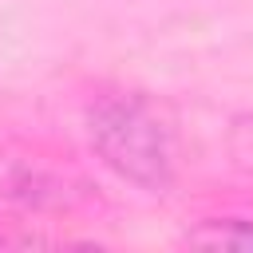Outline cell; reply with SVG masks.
Masks as SVG:
<instances>
[{
    "mask_svg": "<svg viewBox=\"0 0 253 253\" xmlns=\"http://www.w3.org/2000/svg\"><path fill=\"white\" fill-rule=\"evenodd\" d=\"M91 142L103 162L134 186L162 190L170 182V130L146 99L126 95L99 103L91 115Z\"/></svg>",
    "mask_w": 253,
    "mask_h": 253,
    "instance_id": "cell-1",
    "label": "cell"
},
{
    "mask_svg": "<svg viewBox=\"0 0 253 253\" xmlns=\"http://www.w3.org/2000/svg\"><path fill=\"white\" fill-rule=\"evenodd\" d=\"M229 150L241 170H253V115H241L229 130Z\"/></svg>",
    "mask_w": 253,
    "mask_h": 253,
    "instance_id": "cell-3",
    "label": "cell"
},
{
    "mask_svg": "<svg viewBox=\"0 0 253 253\" xmlns=\"http://www.w3.org/2000/svg\"><path fill=\"white\" fill-rule=\"evenodd\" d=\"M194 245H206V249H253V221H241V217H217V221H206L190 233Z\"/></svg>",
    "mask_w": 253,
    "mask_h": 253,
    "instance_id": "cell-2",
    "label": "cell"
}]
</instances>
